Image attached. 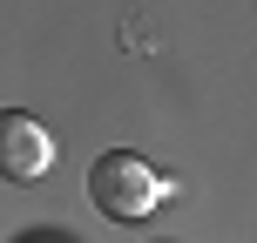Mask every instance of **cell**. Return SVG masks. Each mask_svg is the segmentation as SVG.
Masks as SVG:
<instances>
[{
  "label": "cell",
  "instance_id": "2",
  "mask_svg": "<svg viewBox=\"0 0 257 243\" xmlns=\"http://www.w3.org/2000/svg\"><path fill=\"white\" fill-rule=\"evenodd\" d=\"M54 135L34 115H0V176L7 182H41L54 169Z\"/></svg>",
  "mask_w": 257,
  "mask_h": 243
},
{
  "label": "cell",
  "instance_id": "1",
  "mask_svg": "<svg viewBox=\"0 0 257 243\" xmlns=\"http://www.w3.org/2000/svg\"><path fill=\"white\" fill-rule=\"evenodd\" d=\"M169 196V182L156 176L142 155H128V149H108V155H95V169H88V203L102 209V216H122V223H136V216H149L156 203Z\"/></svg>",
  "mask_w": 257,
  "mask_h": 243
}]
</instances>
